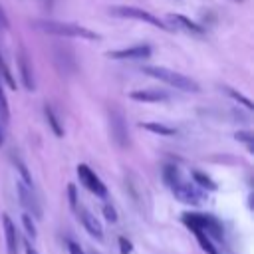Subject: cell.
<instances>
[{
  "instance_id": "8992f818",
  "label": "cell",
  "mask_w": 254,
  "mask_h": 254,
  "mask_svg": "<svg viewBox=\"0 0 254 254\" xmlns=\"http://www.w3.org/2000/svg\"><path fill=\"white\" fill-rule=\"evenodd\" d=\"M77 177H79V181L83 183V187H85L87 190H91L93 194H97V196H105V194H107L105 185L99 181V177H97L87 165H77Z\"/></svg>"
},
{
  "instance_id": "2e32d148",
  "label": "cell",
  "mask_w": 254,
  "mask_h": 254,
  "mask_svg": "<svg viewBox=\"0 0 254 254\" xmlns=\"http://www.w3.org/2000/svg\"><path fill=\"white\" fill-rule=\"evenodd\" d=\"M192 232H194V236H196V240L200 242V246H202V250H206L208 254H218V252H216V248L212 246V242L208 240V234H206L204 230H200V228H192Z\"/></svg>"
},
{
  "instance_id": "ac0fdd59",
  "label": "cell",
  "mask_w": 254,
  "mask_h": 254,
  "mask_svg": "<svg viewBox=\"0 0 254 254\" xmlns=\"http://www.w3.org/2000/svg\"><path fill=\"white\" fill-rule=\"evenodd\" d=\"M10 119V107H8V99L4 95V89H2V83H0V121L2 123H8Z\"/></svg>"
},
{
  "instance_id": "f1b7e54d",
  "label": "cell",
  "mask_w": 254,
  "mask_h": 254,
  "mask_svg": "<svg viewBox=\"0 0 254 254\" xmlns=\"http://www.w3.org/2000/svg\"><path fill=\"white\" fill-rule=\"evenodd\" d=\"M0 28H2V30H8V28H10L8 16H6V12H4V8H2V6H0Z\"/></svg>"
},
{
  "instance_id": "5b68a950",
  "label": "cell",
  "mask_w": 254,
  "mask_h": 254,
  "mask_svg": "<svg viewBox=\"0 0 254 254\" xmlns=\"http://www.w3.org/2000/svg\"><path fill=\"white\" fill-rule=\"evenodd\" d=\"M54 62H56L58 69H60L64 75H69V73L75 71V56H73V52L69 50V46L56 44V46H54Z\"/></svg>"
},
{
  "instance_id": "44dd1931",
  "label": "cell",
  "mask_w": 254,
  "mask_h": 254,
  "mask_svg": "<svg viewBox=\"0 0 254 254\" xmlns=\"http://www.w3.org/2000/svg\"><path fill=\"white\" fill-rule=\"evenodd\" d=\"M14 165H16V169H18L20 177H22V183H24L26 187H32V177H30V173H28L26 165H24L22 161H18V159H14Z\"/></svg>"
},
{
  "instance_id": "7402d4cb",
  "label": "cell",
  "mask_w": 254,
  "mask_h": 254,
  "mask_svg": "<svg viewBox=\"0 0 254 254\" xmlns=\"http://www.w3.org/2000/svg\"><path fill=\"white\" fill-rule=\"evenodd\" d=\"M165 181H167L169 187H175L179 183V171L173 165H167L165 167Z\"/></svg>"
},
{
  "instance_id": "4dcf8cb0",
  "label": "cell",
  "mask_w": 254,
  "mask_h": 254,
  "mask_svg": "<svg viewBox=\"0 0 254 254\" xmlns=\"http://www.w3.org/2000/svg\"><path fill=\"white\" fill-rule=\"evenodd\" d=\"M26 254H38V252H36V248H34V246L26 244Z\"/></svg>"
},
{
  "instance_id": "30bf717a",
  "label": "cell",
  "mask_w": 254,
  "mask_h": 254,
  "mask_svg": "<svg viewBox=\"0 0 254 254\" xmlns=\"http://www.w3.org/2000/svg\"><path fill=\"white\" fill-rule=\"evenodd\" d=\"M129 97L133 101H143V103H159V101H167L169 93L159 91V89H135L129 93Z\"/></svg>"
},
{
  "instance_id": "4fadbf2b",
  "label": "cell",
  "mask_w": 254,
  "mask_h": 254,
  "mask_svg": "<svg viewBox=\"0 0 254 254\" xmlns=\"http://www.w3.org/2000/svg\"><path fill=\"white\" fill-rule=\"evenodd\" d=\"M79 218H81V222H83V226H85V230L91 234V236H95L97 240H101L103 238V228H101V222L91 214V212H87V210H79Z\"/></svg>"
},
{
  "instance_id": "7a4b0ae2",
  "label": "cell",
  "mask_w": 254,
  "mask_h": 254,
  "mask_svg": "<svg viewBox=\"0 0 254 254\" xmlns=\"http://www.w3.org/2000/svg\"><path fill=\"white\" fill-rule=\"evenodd\" d=\"M145 73L153 75L155 79H161L163 83L175 87V89H181V91H187V93H196L200 89V85L190 79L189 75L181 73V71H175V69H169V67H161V65H147L143 69Z\"/></svg>"
},
{
  "instance_id": "277c9868",
  "label": "cell",
  "mask_w": 254,
  "mask_h": 254,
  "mask_svg": "<svg viewBox=\"0 0 254 254\" xmlns=\"http://www.w3.org/2000/svg\"><path fill=\"white\" fill-rule=\"evenodd\" d=\"M109 129H111V137L119 147H127L129 145V129H127V119L119 109H111L109 111Z\"/></svg>"
},
{
  "instance_id": "9c48e42d",
  "label": "cell",
  "mask_w": 254,
  "mask_h": 254,
  "mask_svg": "<svg viewBox=\"0 0 254 254\" xmlns=\"http://www.w3.org/2000/svg\"><path fill=\"white\" fill-rule=\"evenodd\" d=\"M18 194H20V202L34 214V216H42V208H40V204H38V200H36V196H34V192H32V187H26L24 183H18Z\"/></svg>"
},
{
  "instance_id": "83f0119b",
  "label": "cell",
  "mask_w": 254,
  "mask_h": 254,
  "mask_svg": "<svg viewBox=\"0 0 254 254\" xmlns=\"http://www.w3.org/2000/svg\"><path fill=\"white\" fill-rule=\"evenodd\" d=\"M119 246H121V254H129V252L133 250L131 242H129L125 236H119Z\"/></svg>"
},
{
  "instance_id": "ba28073f",
  "label": "cell",
  "mask_w": 254,
  "mask_h": 254,
  "mask_svg": "<svg viewBox=\"0 0 254 254\" xmlns=\"http://www.w3.org/2000/svg\"><path fill=\"white\" fill-rule=\"evenodd\" d=\"M173 189V194L181 200V202H187V204H198L200 200H202V192L194 187V185H190V183H183V181H179L175 187H171Z\"/></svg>"
},
{
  "instance_id": "8fae6325",
  "label": "cell",
  "mask_w": 254,
  "mask_h": 254,
  "mask_svg": "<svg viewBox=\"0 0 254 254\" xmlns=\"http://www.w3.org/2000/svg\"><path fill=\"white\" fill-rule=\"evenodd\" d=\"M18 67H20V75H22V81H24V87L26 89H34V75H32V64H30V58L24 50H20L18 54Z\"/></svg>"
},
{
  "instance_id": "cb8c5ba5",
  "label": "cell",
  "mask_w": 254,
  "mask_h": 254,
  "mask_svg": "<svg viewBox=\"0 0 254 254\" xmlns=\"http://www.w3.org/2000/svg\"><path fill=\"white\" fill-rule=\"evenodd\" d=\"M22 224H24V228H26L28 236L34 240V238H36V226H34V220H32V216H30V214H24V216H22Z\"/></svg>"
},
{
  "instance_id": "6da1fadb",
  "label": "cell",
  "mask_w": 254,
  "mask_h": 254,
  "mask_svg": "<svg viewBox=\"0 0 254 254\" xmlns=\"http://www.w3.org/2000/svg\"><path fill=\"white\" fill-rule=\"evenodd\" d=\"M34 28H38L44 34L52 36H64V38H83V40H99V34L71 22H58V20H34Z\"/></svg>"
},
{
  "instance_id": "9a60e30c",
  "label": "cell",
  "mask_w": 254,
  "mask_h": 254,
  "mask_svg": "<svg viewBox=\"0 0 254 254\" xmlns=\"http://www.w3.org/2000/svg\"><path fill=\"white\" fill-rule=\"evenodd\" d=\"M44 113H46V119H48V123H50V127H52V131H54L58 137H62V135H64V129H62V123H60L56 111H54L50 105H46V107H44Z\"/></svg>"
},
{
  "instance_id": "603a6c76",
  "label": "cell",
  "mask_w": 254,
  "mask_h": 254,
  "mask_svg": "<svg viewBox=\"0 0 254 254\" xmlns=\"http://www.w3.org/2000/svg\"><path fill=\"white\" fill-rule=\"evenodd\" d=\"M0 75H2V79L12 87V89H16V83H14V77H12V73L8 71V67H6V64H4V60H2V56H0Z\"/></svg>"
},
{
  "instance_id": "d6986e66",
  "label": "cell",
  "mask_w": 254,
  "mask_h": 254,
  "mask_svg": "<svg viewBox=\"0 0 254 254\" xmlns=\"http://www.w3.org/2000/svg\"><path fill=\"white\" fill-rule=\"evenodd\" d=\"M192 179H194V183H198L200 187H204V189H208V190H214V189H216V185L210 181V177H206V175L200 173V171H194V173H192Z\"/></svg>"
},
{
  "instance_id": "f546056e",
  "label": "cell",
  "mask_w": 254,
  "mask_h": 254,
  "mask_svg": "<svg viewBox=\"0 0 254 254\" xmlns=\"http://www.w3.org/2000/svg\"><path fill=\"white\" fill-rule=\"evenodd\" d=\"M67 246H69V254H85V252H83V250H81V248H79L75 242H69Z\"/></svg>"
},
{
  "instance_id": "d6a6232c",
  "label": "cell",
  "mask_w": 254,
  "mask_h": 254,
  "mask_svg": "<svg viewBox=\"0 0 254 254\" xmlns=\"http://www.w3.org/2000/svg\"><path fill=\"white\" fill-rule=\"evenodd\" d=\"M238 2H242V0H238Z\"/></svg>"
},
{
  "instance_id": "d4e9b609",
  "label": "cell",
  "mask_w": 254,
  "mask_h": 254,
  "mask_svg": "<svg viewBox=\"0 0 254 254\" xmlns=\"http://www.w3.org/2000/svg\"><path fill=\"white\" fill-rule=\"evenodd\" d=\"M234 137H236L238 141H244L248 147H252V133H250V131H236Z\"/></svg>"
},
{
  "instance_id": "5bb4252c",
  "label": "cell",
  "mask_w": 254,
  "mask_h": 254,
  "mask_svg": "<svg viewBox=\"0 0 254 254\" xmlns=\"http://www.w3.org/2000/svg\"><path fill=\"white\" fill-rule=\"evenodd\" d=\"M2 222H4V232H6V246H8V254H16V244H18V236H16V226L14 222L10 220V216H2Z\"/></svg>"
},
{
  "instance_id": "52a82bcc",
  "label": "cell",
  "mask_w": 254,
  "mask_h": 254,
  "mask_svg": "<svg viewBox=\"0 0 254 254\" xmlns=\"http://www.w3.org/2000/svg\"><path fill=\"white\" fill-rule=\"evenodd\" d=\"M149 54H151L149 44H137V46L107 52V58H111V60H145V58H149Z\"/></svg>"
},
{
  "instance_id": "484cf974",
  "label": "cell",
  "mask_w": 254,
  "mask_h": 254,
  "mask_svg": "<svg viewBox=\"0 0 254 254\" xmlns=\"http://www.w3.org/2000/svg\"><path fill=\"white\" fill-rule=\"evenodd\" d=\"M67 196H69V206L75 210L77 208V192H75L73 185H67Z\"/></svg>"
},
{
  "instance_id": "e0dca14e",
  "label": "cell",
  "mask_w": 254,
  "mask_h": 254,
  "mask_svg": "<svg viewBox=\"0 0 254 254\" xmlns=\"http://www.w3.org/2000/svg\"><path fill=\"white\" fill-rule=\"evenodd\" d=\"M143 129H147V131H151V133H159V135H173L175 133V129L173 127H167V125H163V123H143L141 125Z\"/></svg>"
},
{
  "instance_id": "7c38bea8",
  "label": "cell",
  "mask_w": 254,
  "mask_h": 254,
  "mask_svg": "<svg viewBox=\"0 0 254 254\" xmlns=\"http://www.w3.org/2000/svg\"><path fill=\"white\" fill-rule=\"evenodd\" d=\"M167 20H169V24H171V26H177V28L189 30V32H192V34H202V32H204V30H202V26H198L196 22H192L190 18H187L185 14H169V16H167Z\"/></svg>"
},
{
  "instance_id": "4316f807",
  "label": "cell",
  "mask_w": 254,
  "mask_h": 254,
  "mask_svg": "<svg viewBox=\"0 0 254 254\" xmlns=\"http://www.w3.org/2000/svg\"><path fill=\"white\" fill-rule=\"evenodd\" d=\"M103 214H105V218L109 222H115L117 220V212H115V208L111 204H103Z\"/></svg>"
},
{
  "instance_id": "ffe728a7",
  "label": "cell",
  "mask_w": 254,
  "mask_h": 254,
  "mask_svg": "<svg viewBox=\"0 0 254 254\" xmlns=\"http://www.w3.org/2000/svg\"><path fill=\"white\" fill-rule=\"evenodd\" d=\"M224 91H226V93H228V95H230L232 99L240 101V103H242V105H244L246 109H252V101H250L248 97H244V95H242L240 91H236V89H232V87H224Z\"/></svg>"
},
{
  "instance_id": "1f68e13d",
  "label": "cell",
  "mask_w": 254,
  "mask_h": 254,
  "mask_svg": "<svg viewBox=\"0 0 254 254\" xmlns=\"http://www.w3.org/2000/svg\"><path fill=\"white\" fill-rule=\"evenodd\" d=\"M2 141H4V135H2V127H0V147H2Z\"/></svg>"
},
{
  "instance_id": "3957f363",
  "label": "cell",
  "mask_w": 254,
  "mask_h": 254,
  "mask_svg": "<svg viewBox=\"0 0 254 254\" xmlns=\"http://www.w3.org/2000/svg\"><path fill=\"white\" fill-rule=\"evenodd\" d=\"M109 12H111L113 16H117V18H131V20L147 22V24H151V26H157V28L169 30V26H167L163 20H159V18H157V16H153L151 12L141 10V8H135V6H113Z\"/></svg>"
}]
</instances>
